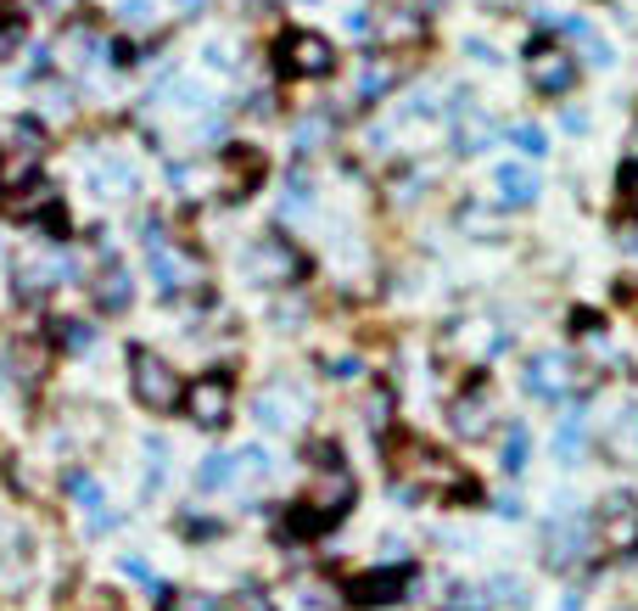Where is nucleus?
<instances>
[{
    "mask_svg": "<svg viewBox=\"0 0 638 611\" xmlns=\"http://www.w3.org/2000/svg\"><path fill=\"white\" fill-rule=\"evenodd\" d=\"M510 140H515V147H521L526 158H544V152H549V140H544V129H537V124H515V129H510Z\"/></svg>",
    "mask_w": 638,
    "mask_h": 611,
    "instance_id": "6ab92c4d",
    "label": "nucleus"
},
{
    "mask_svg": "<svg viewBox=\"0 0 638 611\" xmlns=\"http://www.w3.org/2000/svg\"><path fill=\"white\" fill-rule=\"evenodd\" d=\"M544 544H549V567H571V561H582L594 550V522L582 510H560L544 528Z\"/></svg>",
    "mask_w": 638,
    "mask_h": 611,
    "instance_id": "9d476101",
    "label": "nucleus"
},
{
    "mask_svg": "<svg viewBox=\"0 0 638 611\" xmlns=\"http://www.w3.org/2000/svg\"><path fill=\"white\" fill-rule=\"evenodd\" d=\"M129 388H135V399L152 410V415H163V410H174L185 399L174 365L163 354H152V348H129Z\"/></svg>",
    "mask_w": 638,
    "mask_h": 611,
    "instance_id": "f03ea898",
    "label": "nucleus"
},
{
    "mask_svg": "<svg viewBox=\"0 0 638 611\" xmlns=\"http://www.w3.org/2000/svg\"><path fill=\"white\" fill-rule=\"evenodd\" d=\"M169 611H224V606H219L213 595H185V600H174Z\"/></svg>",
    "mask_w": 638,
    "mask_h": 611,
    "instance_id": "b1692460",
    "label": "nucleus"
},
{
    "mask_svg": "<svg viewBox=\"0 0 638 611\" xmlns=\"http://www.w3.org/2000/svg\"><path fill=\"white\" fill-rule=\"evenodd\" d=\"M230 404H235V388H230L224 370H208V376H196V382L185 388V415L196 420V427H224Z\"/></svg>",
    "mask_w": 638,
    "mask_h": 611,
    "instance_id": "0eeeda50",
    "label": "nucleus"
},
{
    "mask_svg": "<svg viewBox=\"0 0 638 611\" xmlns=\"http://www.w3.org/2000/svg\"><path fill=\"white\" fill-rule=\"evenodd\" d=\"M566 382H571V365L555 359V354H537V359L526 365V376H521V388L537 393L544 404H560V399H566Z\"/></svg>",
    "mask_w": 638,
    "mask_h": 611,
    "instance_id": "f8f14e48",
    "label": "nucleus"
},
{
    "mask_svg": "<svg viewBox=\"0 0 638 611\" xmlns=\"http://www.w3.org/2000/svg\"><path fill=\"white\" fill-rule=\"evenodd\" d=\"M392 472H398V499L404 505H420V499H476V483L460 472L443 449L404 443L398 460H392Z\"/></svg>",
    "mask_w": 638,
    "mask_h": 611,
    "instance_id": "f257e3e1",
    "label": "nucleus"
},
{
    "mask_svg": "<svg viewBox=\"0 0 638 611\" xmlns=\"http://www.w3.org/2000/svg\"><path fill=\"white\" fill-rule=\"evenodd\" d=\"M291 410H303V393L286 388V382H275V388L258 399V420H269V427H298V415H291Z\"/></svg>",
    "mask_w": 638,
    "mask_h": 611,
    "instance_id": "ddd939ff",
    "label": "nucleus"
},
{
    "mask_svg": "<svg viewBox=\"0 0 638 611\" xmlns=\"http://www.w3.org/2000/svg\"><path fill=\"white\" fill-rule=\"evenodd\" d=\"M420 34H426V18L415 7H381L375 12V45H386V51H404Z\"/></svg>",
    "mask_w": 638,
    "mask_h": 611,
    "instance_id": "9b49d317",
    "label": "nucleus"
},
{
    "mask_svg": "<svg viewBox=\"0 0 638 611\" xmlns=\"http://www.w3.org/2000/svg\"><path fill=\"white\" fill-rule=\"evenodd\" d=\"M622 298H627V309H638V280H627V287H622Z\"/></svg>",
    "mask_w": 638,
    "mask_h": 611,
    "instance_id": "393cba45",
    "label": "nucleus"
},
{
    "mask_svg": "<svg viewBox=\"0 0 638 611\" xmlns=\"http://www.w3.org/2000/svg\"><path fill=\"white\" fill-rule=\"evenodd\" d=\"M18 45H23V23L18 18H0V57H12Z\"/></svg>",
    "mask_w": 638,
    "mask_h": 611,
    "instance_id": "4be33fe9",
    "label": "nucleus"
},
{
    "mask_svg": "<svg viewBox=\"0 0 638 611\" xmlns=\"http://www.w3.org/2000/svg\"><path fill=\"white\" fill-rule=\"evenodd\" d=\"M526 465V427H510V438H504V472H521Z\"/></svg>",
    "mask_w": 638,
    "mask_h": 611,
    "instance_id": "aec40b11",
    "label": "nucleus"
},
{
    "mask_svg": "<svg viewBox=\"0 0 638 611\" xmlns=\"http://www.w3.org/2000/svg\"><path fill=\"white\" fill-rule=\"evenodd\" d=\"M280 68L291 79H325L336 68V51H330V39L314 34V28H298V34H286L280 39Z\"/></svg>",
    "mask_w": 638,
    "mask_h": 611,
    "instance_id": "423d86ee",
    "label": "nucleus"
},
{
    "mask_svg": "<svg viewBox=\"0 0 638 611\" xmlns=\"http://www.w3.org/2000/svg\"><path fill=\"white\" fill-rule=\"evenodd\" d=\"M494 600H515V606H526V584H521V578H494Z\"/></svg>",
    "mask_w": 638,
    "mask_h": 611,
    "instance_id": "5701e85b",
    "label": "nucleus"
},
{
    "mask_svg": "<svg viewBox=\"0 0 638 611\" xmlns=\"http://www.w3.org/2000/svg\"><path fill=\"white\" fill-rule=\"evenodd\" d=\"M627 197L638 203V169H627Z\"/></svg>",
    "mask_w": 638,
    "mask_h": 611,
    "instance_id": "a878e982",
    "label": "nucleus"
},
{
    "mask_svg": "<svg viewBox=\"0 0 638 611\" xmlns=\"http://www.w3.org/2000/svg\"><path fill=\"white\" fill-rule=\"evenodd\" d=\"M449 427H454L465 443H476V438L494 433V427H499V399H494V388H487V382H471V388L454 399Z\"/></svg>",
    "mask_w": 638,
    "mask_h": 611,
    "instance_id": "1a4fd4ad",
    "label": "nucleus"
},
{
    "mask_svg": "<svg viewBox=\"0 0 638 611\" xmlns=\"http://www.w3.org/2000/svg\"><path fill=\"white\" fill-rule=\"evenodd\" d=\"M247 275L258 280V287H286V280L303 275V258L286 237H264V242L247 247Z\"/></svg>",
    "mask_w": 638,
    "mask_h": 611,
    "instance_id": "6e6552de",
    "label": "nucleus"
},
{
    "mask_svg": "<svg viewBox=\"0 0 638 611\" xmlns=\"http://www.w3.org/2000/svg\"><path fill=\"white\" fill-rule=\"evenodd\" d=\"M392 84H398V68H392V62H370V68L359 73V102H375V96H386Z\"/></svg>",
    "mask_w": 638,
    "mask_h": 611,
    "instance_id": "dca6fc26",
    "label": "nucleus"
},
{
    "mask_svg": "<svg viewBox=\"0 0 638 611\" xmlns=\"http://www.w3.org/2000/svg\"><path fill=\"white\" fill-rule=\"evenodd\" d=\"M499 197H504V203H532V197H537V174L521 169V163H504V169H499Z\"/></svg>",
    "mask_w": 638,
    "mask_h": 611,
    "instance_id": "2eb2a0df",
    "label": "nucleus"
},
{
    "mask_svg": "<svg viewBox=\"0 0 638 611\" xmlns=\"http://www.w3.org/2000/svg\"><path fill=\"white\" fill-rule=\"evenodd\" d=\"M555 449H560V460H566V465H577V449H582V415H566V427H560Z\"/></svg>",
    "mask_w": 638,
    "mask_h": 611,
    "instance_id": "a211bd4d",
    "label": "nucleus"
},
{
    "mask_svg": "<svg viewBox=\"0 0 638 611\" xmlns=\"http://www.w3.org/2000/svg\"><path fill=\"white\" fill-rule=\"evenodd\" d=\"M415 584H420V567H415V561H392V567H375V573L348 578V600H353V606H398Z\"/></svg>",
    "mask_w": 638,
    "mask_h": 611,
    "instance_id": "20e7f679",
    "label": "nucleus"
},
{
    "mask_svg": "<svg viewBox=\"0 0 638 611\" xmlns=\"http://www.w3.org/2000/svg\"><path fill=\"white\" fill-rule=\"evenodd\" d=\"M588 522H594V544H605L611 555H633L638 550V499L633 494H611Z\"/></svg>",
    "mask_w": 638,
    "mask_h": 611,
    "instance_id": "39448f33",
    "label": "nucleus"
},
{
    "mask_svg": "<svg viewBox=\"0 0 638 611\" xmlns=\"http://www.w3.org/2000/svg\"><path fill=\"white\" fill-rule=\"evenodd\" d=\"M526 79H532V90L537 96H566V90L577 84V62H571V51L566 45H555V39H532L526 45Z\"/></svg>",
    "mask_w": 638,
    "mask_h": 611,
    "instance_id": "7ed1b4c3",
    "label": "nucleus"
},
{
    "mask_svg": "<svg viewBox=\"0 0 638 611\" xmlns=\"http://www.w3.org/2000/svg\"><path fill=\"white\" fill-rule=\"evenodd\" d=\"M158 275H163V292H179V287H190V280H196V258L158 247Z\"/></svg>",
    "mask_w": 638,
    "mask_h": 611,
    "instance_id": "4468645a",
    "label": "nucleus"
},
{
    "mask_svg": "<svg viewBox=\"0 0 638 611\" xmlns=\"http://www.w3.org/2000/svg\"><path fill=\"white\" fill-rule=\"evenodd\" d=\"M235 472H241V465H235V454H213V460L202 465V472H196V488H224Z\"/></svg>",
    "mask_w": 638,
    "mask_h": 611,
    "instance_id": "f3484780",
    "label": "nucleus"
},
{
    "mask_svg": "<svg viewBox=\"0 0 638 611\" xmlns=\"http://www.w3.org/2000/svg\"><path fill=\"white\" fill-rule=\"evenodd\" d=\"M364 420H370V433H386V420H392V399H386V393H375V399L364 404Z\"/></svg>",
    "mask_w": 638,
    "mask_h": 611,
    "instance_id": "412c9836",
    "label": "nucleus"
},
{
    "mask_svg": "<svg viewBox=\"0 0 638 611\" xmlns=\"http://www.w3.org/2000/svg\"><path fill=\"white\" fill-rule=\"evenodd\" d=\"M633 247H638V237H633Z\"/></svg>",
    "mask_w": 638,
    "mask_h": 611,
    "instance_id": "bb28decb",
    "label": "nucleus"
}]
</instances>
